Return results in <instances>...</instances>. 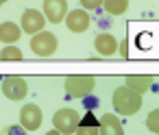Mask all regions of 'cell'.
<instances>
[{
	"label": "cell",
	"mask_w": 159,
	"mask_h": 135,
	"mask_svg": "<svg viewBox=\"0 0 159 135\" xmlns=\"http://www.w3.org/2000/svg\"><path fill=\"white\" fill-rule=\"evenodd\" d=\"M66 26L72 31V33H85L89 29V16L85 9H74V11H68L66 13Z\"/></svg>",
	"instance_id": "cell-9"
},
{
	"label": "cell",
	"mask_w": 159,
	"mask_h": 135,
	"mask_svg": "<svg viewBox=\"0 0 159 135\" xmlns=\"http://www.w3.org/2000/svg\"><path fill=\"white\" fill-rule=\"evenodd\" d=\"M5 135H26V131L20 126V124H9L5 128Z\"/></svg>",
	"instance_id": "cell-18"
},
{
	"label": "cell",
	"mask_w": 159,
	"mask_h": 135,
	"mask_svg": "<svg viewBox=\"0 0 159 135\" xmlns=\"http://www.w3.org/2000/svg\"><path fill=\"white\" fill-rule=\"evenodd\" d=\"M94 85H96V79L89 76V74H72L66 79V92L68 96L72 98H85L94 92Z\"/></svg>",
	"instance_id": "cell-2"
},
{
	"label": "cell",
	"mask_w": 159,
	"mask_h": 135,
	"mask_svg": "<svg viewBox=\"0 0 159 135\" xmlns=\"http://www.w3.org/2000/svg\"><path fill=\"white\" fill-rule=\"evenodd\" d=\"M44 24H46V18H44V13L42 11H37V9H26L24 13H22V31L24 33H29V35H35V33H39V31H44Z\"/></svg>",
	"instance_id": "cell-8"
},
{
	"label": "cell",
	"mask_w": 159,
	"mask_h": 135,
	"mask_svg": "<svg viewBox=\"0 0 159 135\" xmlns=\"http://www.w3.org/2000/svg\"><path fill=\"white\" fill-rule=\"evenodd\" d=\"M22 37V29L13 22H2L0 24V42L5 46H13L18 39Z\"/></svg>",
	"instance_id": "cell-12"
},
{
	"label": "cell",
	"mask_w": 159,
	"mask_h": 135,
	"mask_svg": "<svg viewBox=\"0 0 159 135\" xmlns=\"http://www.w3.org/2000/svg\"><path fill=\"white\" fill-rule=\"evenodd\" d=\"M146 126H148L150 133H159V111H157V109H152V111L148 113V118H146Z\"/></svg>",
	"instance_id": "cell-17"
},
{
	"label": "cell",
	"mask_w": 159,
	"mask_h": 135,
	"mask_svg": "<svg viewBox=\"0 0 159 135\" xmlns=\"http://www.w3.org/2000/svg\"><path fill=\"white\" fill-rule=\"evenodd\" d=\"M0 59H2V61H22L24 55H22V50L16 48V46H5L2 50H0Z\"/></svg>",
	"instance_id": "cell-16"
},
{
	"label": "cell",
	"mask_w": 159,
	"mask_h": 135,
	"mask_svg": "<svg viewBox=\"0 0 159 135\" xmlns=\"http://www.w3.org/2000/svg\"><path fill=\"white\" fill-rule=\"evenodd\" d=\"M2 5H5V0H0V7H2Z\"/></svg>",
	"instance_id": "cell-23"
},
{
	"label": "cell",
	"mask_w": 159,
	"mask_h": 135,
	"mask_svg": "<svg viewBox=\"0 0 159 135\" xmlns=\"http://www.w3.org/2000/svg\"><path fill=\"white\" fill-rule=\"evenodd\" d=\"M120 55H122L124 59L129 57V44H126V42H122V44H120Z\"/></svg>",
	"instance_id": "cell-21"
},
{
	"label": "cell",
	"mask_w": 159,
	"mask_h": 135,
	"mask_svg": "<svg viewBox=\"0 0 159 135\" xmlns=\"http://www.w3.org/2000/svg\"><path fill=\"white\" fill-rule=\"evenodd\" d=\"M42 109L37 107V105H33V102H29V105H24L22 109H20V126L26 131V133H31V131H37L39 126H42Z\"/></svg>",
	"instance_id": "cell-6"
},
{
	"label": "cell",
	"mask_w": 159,
	"mask_h": 135,
	"mask_svg": "<svg viewBox=\"0 0 159 135\" xmlns=\"http://www.w3.org/2000/svg\"><path fill=\"white\" fill-rule=\"evenodd\" d=\"M94 48H96V52L100 57H113L118 52V39L111 33H100L94 39Z\"/></svg>",
	"instance_id": "cell-10"
},
{
	"label": "cell",
	"mask_w": 159,
	"mask_h": 135,
	"mask_svg": "<svg viewBox=\"0 0 159 135\" xmlns=\"http://www.w3.org/2000/svg\"><path fill=\"white\" fill-rule=\"evenodd\" d=\"M57 37L48 31H39L33 35L31 39V50L37 55V57H52L57 52Z\"/></svg>",
	"instance_id": "cell-4"
},
{
	"label": "cell",
	"mask_w": 159,
	"mask_h": 135,
	"mask_svg": "<svg viewBox=\"0 0 159 135\" xmlns=\"http://www.w3.org/2000/svg\"><path fill=\"white\" fill-rule=\"evenodd\" d=\"M79 120H81L79 111H74V109H70V107L59 109V111H55V115H52L55 131H59L61 135H70V133H74L76 126H79Z\"/></svg>",
	"instance_id": "cell-3"
},
{
	"label": "cell",
	"mask_w": 159,
	"mask_h": 135,
	"mask_svg": "<svg viewBox=\"0 0 159 135\" xmlns=\"http://www.w3.org/2000/svg\"><path fill=\"white\" fill-rule=\"evenodd\" d=\"M68 13V0H44V18L50 24H61Z\"/></svg>",
	"instance_id": "cell-7"
},
{
	"label": "cell",
	"mask_w": 159,
	"mask_h": 135,
	"mask_svg": "<svg viewBox=\"0 0 159 135\" xmlns=\"http://www.w3.org/2000/svg\"><path fill=\"white\" fill-rule=\"evenodd\" d=\"M2 94L9 100H24L29 94V83L22 76H7L2 79Z\"/></svg>",
	"instance_id": "cell-5"
},
{
	"label": "cell",
	"mask_w": 159,
	"mask_h": 135,
	"mask_svg": "<svg viewBox=\"0 0 159 135\" xmlns=\"http://www.w3.org/2000/svg\"><path fill=\"white\" fill-rule=\"evenodd\" d=\"M74 133H76V135H98V120L94 118L92 111H87L85 118L79 120V126H76Z\"/></svg>",
	"instance_id": "cell-14"
},
{
	"label": "cell",
	"mask_w": 159,
	"mask_h": 135,
	"mask_svg": "<svg viewBox=\"0 0 159 135\" xmlns=\"http://www.w3.org/2000/svg\"><path fill=\"white\" fill-rule=\"evenodd\" d=\"M152 83H155V76H139V74L126 76V87H131V89L137 92V94L148 92V89L152 87Z\"/></svg>",
	"instance_id": "cell-13"
},
{
	"label": "cell",
	"mask_w": 159,
	"mask_h": 135,
	"mask_svg": "<svg viewBox=\"0 0 159 135\" xmlns=\"http://www.w3.org/2000/svg\"><path fill=\"white\" fill-rule=\"evenodd\" d=\"M113 107L120 115H133L142 109V94L133 92L126 85H120L113 92Z\"/></svg>",
	"instance_id": "cell-1"
},
{
	"label": "cell",
	"mask_w": 159,
	"mask_h": 135,
	"mask_svg": "<svg viewBox=\"0 0 159 135\" xmlns=\"http://www.w3.org/2000/svg\"><path fill=\"white\" fill-rule=\"evenodd\" d=\"M98 135H124L122 122L113 113H105L98 120Z\"/></svg>",
	"instance_id": "cell-11"
},
{
	"label": "cell",
	"mask_w": 159,
	"mask_h": 135,
	"mask_svg": "<svg viewBox=\"0 0 159 135\" xmlns=\"http://www.w3.org/2000/svg\"><path fill=\"white\" fill-rule=\"evenodd\" d=\"M81 5H83V9H98V7H102V0H81Z\"/></svg>",
	"instance_id": "cell-19"
},
{
	"label": "cell",
	"mask_w": 159,
	"mask_h": 135,
	"mask_svg": "<svg viewBox=\"0 0 159 135\" xmlns=\"http://www.w3.org/2000/svg\"><path fill=\"white\" fill-rule=\"evenodd\" d=\"M46 135H61V133H59V131H55V128H52V131H48V133H46Z\"/></svg>",
	"instance_id": "cell-22"
},
{
	"label": "cell",
	"mask_w": 159,
	"mask_h": 135,
	"mask_svg": "<svg viewBox=\"0 0 159 135\" xmlns=\"http://www.w3.org/2000/svg\"><path fill=\"white\" fill-rule=\"evenodd\" d=\"M83 100H85V107H87L89 111H92V109H94V107L98 105V98H89V96H85Z\"/></svg>",
	"instance_id": "cell-20"
},
{
	"label": "cell",
	"mask_w": 159,
	"mask_h": 135,
	"mask_svg": "<svg viewBox=\"0 0 159 135\" xmlns=\"http://www.w3.org/2000/svg\"><path fill=\"white\" fill-rule=\"evenodd\" d=\"M102 7L109 16H122L129 9V0H102Z\"/></svg>",
	"instance_id": "cell-15"
}]
</instances>
